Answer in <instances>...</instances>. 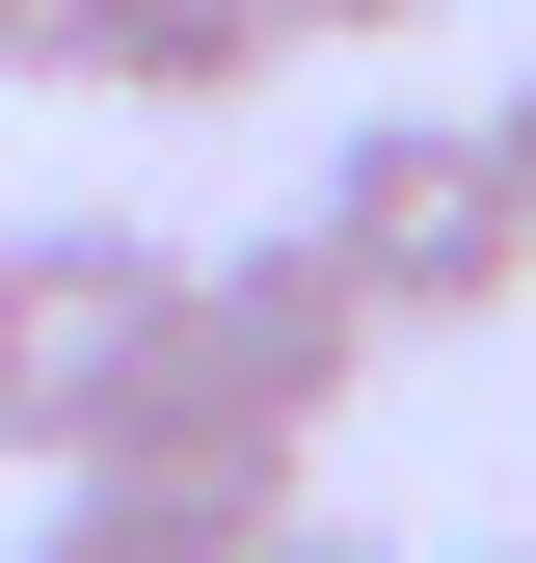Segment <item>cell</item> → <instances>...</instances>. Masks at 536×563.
<instances>
[{"mask_svg":"<svg viewBox=\"0 0 536 563\" xmlns=\"http://www.w3.org/2000/svg\"><path fill=\"white\" fill-rule=\"evenodd\" d=\"M483 162H510V242H536V81H510V108H483Z\"/></svg>","mask_w":536,"mask_h":563,"instance_id":"cell-8","label":"cell"},{"mask_svg":"<svg viewBox=\"0 0 536 563\" xmlns=\"http://www.w3.org/2000/svg\"><path fill=\"white\" fill-rule=\"evenodd\" d=\"M268 54H295V0H81V81H134V108H242Z\"/></svg>","mask_w":536,"mask_h":563,"instance_id":"cell-4","label":"cell"},{"mask_svg":"<svg viewBox=\"0 0 536 563\" xmlns=\"http://www.w3.org/2000/svg\"><path fill=\"white\" fill-rule=\"evenodd\" d=\"M268 563H376V537H322V510H295V537H268Z\"/></svg>","mask_w":536,"mask_h":563,"instance_id":"cell-9","label":"cell"},{"mask_svg":"<svg viewBox=\"0 0 536 563\" xmlns=\"http://www.w3.org/2000/svg\"><path fill=\"white\" fill-rule=\"evenodd\" d=\"M295 242L349 268V322H376V349H456V322H510V296H536L483 108H376V134H322V216H295Z\"/></svg>","mask_w":536,"mask_h":563,"instance_id":"cell-2","label":"cell"},{"mask_svg":"<svg viewBox=\"0 0 536 563\" xmlns=\"http://www.w3.org/2000/svg\"><path fill=\"white\" fill-rule=\"evenodd\" d=\"M349 376H376V322H349V268H322V242H215V268H188V402H242L268 456L349 430Z\"/></svg>","mask_w":536,"mask_h":563,"instance_id":"cell-3","label":"cell"},{"mask_svg":"<svg viewBox=\"0 0 536 563\" xmlns=\"http://www.w3.org/2000/svg\"><path fill=\"white\" fill-rule=\"evenodd\" d=\"M402 27H429V0H295V54H402Z\"/></svg>","mask_w":536,"mask_h":563,"instance_id":"cell-7","label":"cell"},{"mask_svg":"<svg viewBox=\"0 0 536 563\" xmlns=\"http://www.w3.org/2000/svg\"><path fill=\"white\" fill-rule=\"evenodd\" d=\"M0 81H81V0H0Z\"/></svg>","mask_w":536,"mask_h":563,"instance_id":"cell-6","label":"cell"},{"mask_svg":"<svg viewBox=\"0 0 536 563\" xmlns=\"http://www.w3.org/2000/svg\"><path fill=\"white\" fill-rule=\"evenodd\" d=\"M27 563H268V537H215V510H161V483H54V537Z\"/></svg>","mask_w":536,"mask_h":563,"instance_id":"cell-5","label":"cell"},{"mask_svg":"<svg viewBox=\"0 0 536 563\" xmlns=\"http://www.w3.org/2000/svg\"><path fill=\"white\" fill-rule=\"evenodd\" d=\"M161 376H188V242H134V216H27L0 242V456L108 483L161 430Z\"/></svg>","mask_w":536,"mask_h":563,"instance_id":"cell-1","label":"cell"}]
</instances>
